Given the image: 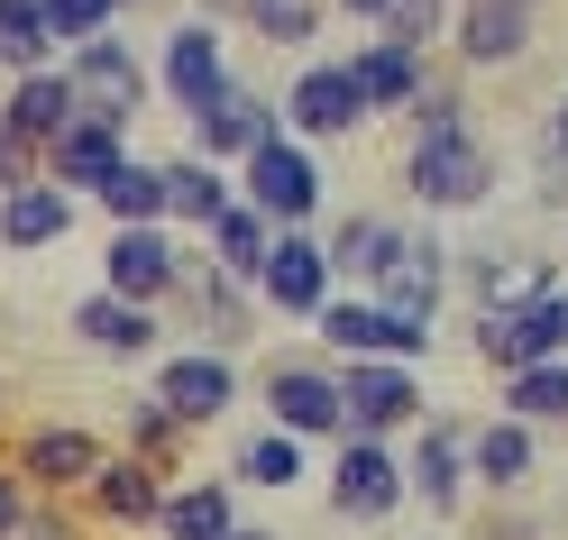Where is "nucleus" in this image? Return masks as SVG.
Here are the masks:
<instances>
[{"instance_id": "obj_24", "label": "nucleus", "mask_w": 568, "mask_h": 540, "mask_svg": "<svg viewBox=\"0 0 568 540\" xmlns=\"http://www.w3.org/2000/svg\"><path fill=\"white\" fill-rule=\"evenodd\" d=\"M83 120V101H74V74L64 64H47V74H19V83H0V129L10 137H28V147H55L64 129Z\"/></svg>"}, {"instance_id": "obj_43", "label": "nucleus", "mask_w": 568, "mask_h": 540, "mask_svg": "<svg viewBox=\"0 0 568 540\" xmlns=\"http://www.w3.org/2000/svg\"><path fill=\"white\" fill-rule=\"evenodd\" d=\"M322 10H339V19H358V28H385V10H395V0H322Z\"/></svg>"}, {"instance_id": "obj_47", "label": "nucleus", "mask_w": 568, "mask_h": 540, "mask_svg": "<svg viewBox=\"0 0 568 540\" xmlns=\"http://www.w3.org/2000/svg\"><path fill=\"white\" fill-rule=\"evenodd\" d=\"M0 412H10V385H0Z\"/></svg>"}, {"instance_id": "obj_29", "label": "nucleus", "mask_w": 568, "mask_h": 540, "mask_svg": "<svg viewBox=\"0 0 568 540\" xmlns=\"http://www.w3.org/2000/svg\"><path fill=\"white\" fill-rule=\"evenodd\" d=\"M230 202H239V174L202 165L193 147H184V156H165V230H193V238H202Z\"/></svg>"}, {"instance_id": "obj_25", "label": "nucleus", "mask_w": 568, "mask_h": 540, "mask_svg": "<svg viewBox=\"0 0 568 540\" xmlns=\"http://www.w3.org/2000/svg\"><path fill=\"white\" fill-rule=\"evenodd\" d=\"M83 513L111 522V531H156V513H165V477H156L148 458L111 449V458H101V477L83 486Z\"/></svg>"}, {"instance_id": "obj_13", "label": "nucleus", "mask_w": 568, "mask_h": 540, "mask_svg": "<svg viewBox=\"0 0 568 540\" xmlns=\"http://www.w3.org/2000/svg\"><path fill=\"white\" fill-rule=\"evenodd\" d=\"M413 503V486H404V458L385 449V440H339V467H331V513L339 522H358V531H376V522H395Z\"/></svg>"}, {"instance_id": "obj_23", "label": "nucleus", "mask_w": 568, "mask_h": 540, "mask_svg": "<svg viewBox=\"0 0 568 540\" xmlns=\"http://www.w3.org/2000/svg\"><path fill=\"white\" fill-rule=\"evenodd\" d=\"M449 275H458V257L440 247V230H413V247L395 257V275H385L367 303H385L395 320H422V330H432V320H440V303H449Z\"/></svg>"}, {"instance_id": "obj_34", "label": "nucleus", "mask_w": 568, "mask_h": 540, "mask_svg": "<svg viewBox=\"0 0 568 540\" xmlns=\"http://www.w3.org/2000/svg\"><path fill=\"white\" fill-rule=\"evenodd\" d=\"M505 421H523V430L568 421V357H541V367L505 376Z\"/></svg>"}, {"instance_id": "obj_10", "label": "nucleus", "mask_w": 568, "mask_h": 540, "mask_svg": "<svg viewBox=\"0 0 568 540\" xmlns=\"http://www.w3.org/2000/svg\"><path fill=\"white\" fill-rule=\"evenodd\" d=\"M284 137H303V147H322V137H358L367 129V101H358V83H348V64L339 55H312L294 83H284Z\"/></svg>"}, {"instance_id": "obj_27", "label": "nucleus", "mask_w": 568, "mask_h": 540, "mask_svg": "<svg viewBox=\"0 0 568 540\" xmlns=\"http://www.w3.org/2000/svg\"><path fill=\"white\" fill-rule=\"evenodd\" d=\"M120 165H129V137H120V129H101V120H74V129L47 147V184H64L74 202H92Z\"/></svg>"}, {"instance_id": "obj_4", "label": "nucleus", "mask_w": 568, "mask_h": 540, "mask_svg": "<svg viewBox=\"0 0 568 540\" xmlns=\"http://www.w3.org/2000/svg\"><path fill=\"white\" fill-rule=\"evenodd\" d=\"M165 312H184L193 320V348H221V357H239L247 339H257V294H247V284H230L221 266L202 257V247H184V284H174V303Z\"/></svg>"}, {"instance_id": "obj_6", "label": "nucleus", "mask_w": 568, "mask_h": 540, "mask_svg": "<svg viewBox=\"0 0 568 540\" xmlns=\"http://www.w3.org/2000/svg\"><path fill=\"white\" fill-rule=\"evenodd\" d=\"M156 92L174 101V111H211L221 92H239V74H230V38H221V19H174L165 28V55H156Z\"/></svg>"}, {"instance_id": "obj_19", "label": "nucleus", "mask_w": 568, "mask_h": 540, "mask_svg": "<svg viewBox=\"0 0 568 540\" xmlns=\"http://www.w3.org/2000/svg\"><path fill=\"white\" fill-rule=\"evenodd\" d=\"M64 330H74L92 357H120V367H156V357H165V312L120 303V294H83Z\"/></svg>"}, {"instance_id": "obj_37", "label": "nucleus", "mask_w": 568, "mask_h": 540, "mask_svg": "<svg viewBox=\"0 0 568 540\" xmlns=\"http://www.w3.org/2000/svg\"><path fill=\"white\" fill-rule=\"evenodd\" d=\"M184 440H193V430L174 421V412L156 404V394H148V404H129V440H120V449H129V458H148L156 477H174V458H184Z\"/></svg>"}, {"instance_id": "obj_22", "label": "nucleus", "mask_w": 568, "mask_h": 540, "mask_svg": "<svg viewBox=\"0 0 568 540\" xmlns=\"http://www.w3.org/2000/svg\"><path fill=\"white\" fill-rule=\"evenodd\" d=\"M404 486H413V503H432V522L458 513L468 503V421H449V412L422 421V440L404 458Z\"/></svg>"}, {"instance_id": "obj_44", "label": "nucleus", "mask_w": 568, "mask_h": 540, "mask_svg": "<svg viewBox=\"0 0 568 540\" xmlns=\"http://www.w3.org/2000/svg\"><path fill=\"white\" fill-rule=\"evenodd\" d=\"M247 10V0H202V19H239Z\"/></svg>"}, {"instance_id": "obj_42", "label": "nucleus", "mask_w": 568, "mask_h": 540, "mask_svg": "<svg viewBox=\"0 0 568 540\" xmlns=\"http://www.w3.org/2000/svg\"><path fill=\"white\" fill-rule=\"evenodd\" d=\"M19 540H83V531L64 522V503H28V522H19Z\"/></svg>"}, {"instance_id": "obj_9", "label": "nucleus", "mask_w": 568, "mask_h": 540, "mask_svg": "<svg viewBox=\"0 0 568 540\" xmlns=\"http://www.w3.org/2000/svg\"><path fill=\"white\" fill-rule=\"evenodd\" d=\"M101 449L83 421H38V430H19V449H10V467H19V486L38 495V503H64V495H83L92 477H101Z\"/></svg>"}, {"instance_id": "obj_2", "label": "nucleus", "mask_w": 568, "mask_h": 540, "mask_svg": "<svg viewBox=\"0 0 568 540\" xmlns=\"http://www.w3.org/2000/svg\"><path fill=\"white\" fill-rule=\"evenodd\" d=\"M239 202L257 211L266 230H312V221H322V156H312L303 137L275 129L266 147L239 165Z\"/></svg>"}, {"instance_id": "obj_1", "label": "nucleus", "mask_w": 568, "mask_h": 540, "mask_svg": "<svg viewBox=\"0 0 568 540\" xmlns=\"http://www.w3.org/2000/svg\"><path fill=\"white\" fill-rule=\"evenodd\" d=\"M404 193H413L422 211H477V202L495 193V137L477 129V111H458V120H413Z\"/></svg>"}, {"instance_id": "obj_26", "label": "nucleus", "mask_w": 568, "mask_h": 540, "mask_svg": "<svg viewBox=\"0 0 568 540\" xmlns=\"http://www.w3.org/2000/svg\"><path fill=\"white\" fill-rule=\"evenodd\" d=\"M83 221V202L64 184H28V193H0V247L10 257H38V247H64Z\"/></svg>"}, {"instance_id": "obj_3", "label": "nucleus", "mask_w": 568, "mask_h": 540, "mask_svg": "<svg viewBox=\"0 0 568 540\" xmlns=\"http://www.w3.org/2000/svg\"><path fill=\"white\" fill-rule=\"evenodd\" d=\"M64 74H74V101H83V120H101V129H138L148 120V92H156V74L138 64V47L129 38H92V47H74L64 55Z\"/></svg>"}, {"instance_id": "obj_40", "label": "nucleus", "mask_w": 568, "mask_h": 540, "mask_svg": "<svg viewBox=\"0 0 568 540\" xmlns=\"http://www.w3.org/2000/svg\"><path fill=\"white\" fill-rule=\"evenodd\" d=\"M28 184H47V156L28 147V137L0 129V193H28Z\"/></svg>"}, {"instance_id": "obj_31", "label": "nucleus", "mask_w": 568, "mask_h": 540, "mask_svg": "<svg viewBox=\"0 0 568 540\" xmlns=\"http://www.w3.org/2000/svg\"><path fill=\"white\" fill-rule=\"evenodd\" d=\"M266 247H275V230H266V221H257V211H247V202H230L221 221L202 230V257L221 266L230 284H247V294H257V266H266Z\"/></svg>"}, {"instance_id": "obj_32", "label": "nucleus", "mask_w": 568, "mask_h": 540, "mask_svg": "<svg viewBox=\"0 0 568 540\" xmlns=\"http://www.w3.org/2000/svg\"><path fill=\"white\" fill-rule=\"evenodd\" d=\"M101 211H111V230H165V165H148V156H129L111 184L92 193Z\"/></svg>"}, {"instance_id": "obj_21", "label": "nucleus", "mask_w": 568, "mask_h": 540, "mask_svg": "<svg viewBox=\"0 0 568 540\" xmlns=\"http://www.w3.org/2000/svg\"><path fill=\"white\" fill-rule=\"evenodd\" d=\"M322 247H331V275H339V284L376 294V284L395 275V257L413 247V230L395 221V211H348V221H331V230H322Z\"/></svg>"}, {"instance_id": "obj_5", "label": "nucleus", "mask_w": 568, "mask_h": 540, "mask_svg": "<svg viewBox=\"0 0 568 540\" xmlns=\"http://www.w3.org/2000/svg\"><path fill=\"white\" fill-rule=\"evenodd\" d=\"M312 330H322V357H331V367H348V357H395V367H422V357H432V330H422V320H395V312L367 303V294H331Z\"/></svg>"}, {"instance_id": "obj_14", "label": "nucleus", "mask_w": 568, "mask_h": 540, "mask_svg": "<svg viewBox=\"0 0 568 540\" xmlns=\"http://www.w3.org/2000/svg\"><path fill=\"white\" fill-rule=\"evenodd\" d=\"M468 330H477V357L495 376H523V367H541V357H568V284L541 294L531 312H477Z\"/></svg>"}, {"instance_id": "obj_46", "label": "nucleus", "mask_w": 568, "mask_h": 540, "mask_svg": "<svg viewBox=\"0 0 568 540\" xmlns=\"http://www.w3.org/2000/svg\"><path fill=\"white\" fill-rule=\"evenodd\" d=\"M101 10H111V19H120V10H138V0H101Z\"/></svg>"}, {"instance_id": "obj_35", "label": "nucleus", "mask_w": 568, "mask_h": 540, "mask_svg": "<svg viewBox=\"0 0 568 540\" xmlns=\"http://www.w3.org/2000/svg\"><path fill=\"white\" fill-rule=\"evenodd\" d=\"M322 0H247V10H239V28H247V38H266L275 55H303L312 38H322Z\"/></svg>"}, {"instance_id": "obj_38", "label": "nucleus", "mask_w": 568, "mask_h": 540, "mask_svg": "<svg viewBox=\"0 0 568 540\" xmlns=\"http://www.w3.org/2000/svg\"><path fill=\"white\" fill-rule=\"evenodd\" d=\"M449 10H458V0H395L376 38H395V47H413V55H432V47L449 38Z\"/></svg>"}, {"instance_id": "obj_18", "label": "nucleus", "mask_w": 568, "mask_h": 540, "mask_svg": "<svg viewBox=\"0 0 568 540\" xmlns=\"http://www.w3.org/2000/svg\"><path fill=\"white\" fill-rule=\"evenodd\" d=\"M339 64H348V83H358L367 120H413V101L432 92V55H413V47H395V38H358Z\"/></svg>"}, {"instance_id": "obj_36", "label": "nucleus", "mask_w": 568, "mask_h": 540, "mask_svg": "<svg viewBox=\"0 0 568 540\" xmlns=\"http://www.w3.org/2000/svg\"><path fill=\"white\" fill-rule=\"evenodd\" d=\"M239 477H247V486H266V495H284V486H303V477H312V449L294 440V430H257V440L239 449Z\"/></svg>"}, {"instance_id": "obj_16", "label": "nucleus", "mask_w": 568, "mask_h": 540, "mask_svg": "<svg viewBox=\"0 0 568 540\" xmlns=\"http://www.w3.org/2000/svg\"><path fill=\"white\" fill-rule=\"evenodd\" d=\"M531 19H541V10H523V0H458V10H449L458 74H505V64H523L531 55Z\"/></svg>"}, {"instance_id": "obj_41", "label": "nucleus", "mask_w": 568, "mask_h": 540, "mask_svg": "<svg viewBox=\"0 0 568 540\" xmlns=\"http://www.w3.org/2000/svg\"><path fill=\"white\" fill-rule=\"evenodd\" d=\"M28 503H38V495L19 486V467H0V540H19V522H28Z\"/></svg>"}, {"instance_id": "obj_20", "label": "nucleus", "mask_w": 568, "mask_h": 540, "mask_svg": "<svg viewBox=\"0 0 568 540\" xmlns=\"http://www.w3.org/2000/svg\"><path fill=\"white\" fill-rule=\"evenodd\" d=\"M275 129H284V111H275L266 92H247V83H239V92L211 101V111H193V156H202V165H221V174H239Z\"/></svg>"}, {"instance_id": "obj_45", "label": "nucleus", "mask_w": 568, "mask_h": 540, "mask_svg": "<svg viewBox=\"0 0 568 540\" xmlns=\"http://www.w3.org/2000/svg\"><path fill=\"white\" fill-rule=\"evenodd\" d=\"M230 540H275V531H257V522H239V531H230Z\"/></svg>"}, {"instance_id": "obj_12", "label": "nucleus", "mask_w": 568, "mask_h": 540, "mask_svg": "<svg viewBox=\"0 0 568 540\" xmlns=\"http://www.w3.org/2000/svg\"><path fill=\"white\" fill-rule=\"evenodd\" d=\"M148 394L184 430H211V421H230V404H239V357H221V348H165Z\"/></svg>"}, {"instance_id": "obj_8", "label": "nucleus", "mask_w": 568, "mask_h": 540, "mask_svg": "<svg viewBox=\"0 0 568 540\" xmlns=\"http://www.w3.org/2000/svg\"><path fill=\"white\" fill-rule=\"evenodd\" d=\"M266 412L275 430H294V440H348V412H339V367L331 357H275L266 367Z\"/></svg>"}, {"instance_id": "obj_28", "label": "nucleus", "mask_w": 568, "mask_h": 540, "mask_svg": "<svg viewBox=\"0 0 568 540\" xmlns=\"http://www.w3.org/2000/svg\"><path fill=\"white\" fill-rule=\"evenodd\" d=\"M531 467H541V430H523V421H505V412L468 430V486H486V495H523Z\"/></svg>"}, {"instance_id": "obj_39", "label": "nucleus", "mask_w": 568, "mask_h": 540, "mask_svg": "<svg viewBox=\"0 0 568 540\" xmlns=\"http://www.w3.org/2000/svg\"><path fill=\"white\" fill-rule=\"evenodd\" d=\"M38 10H47L55 55H74V47H92V38H111V10H101V0H38Z\"/></svg>"}, {"instance_id": "obj_11", "label": "nucleus", "mask_w": 568, "mask_h": 540, "mask_svg": "<svg viewBox=\"0 0 568 540\" xmlns=\"http://www.w3.org/2000/svg\"><path fill=\"white\" fill-rule=\"evenodd\" d=\"M339 294V275H331V247L322 230H275L266 247V266H257V303L284 312V320H322V303Z\"/></svg>"}, {"instance_id": "obj_48", "label": "nucleus", "mask_w": 568, "mask_h": 540, "mask_svg": "<svg viewBox=\"0 0 568 540\" xmlns=\"http://www.w3.org/2000/svg\"><path fill=\"white\" fill-rule=\"evenodd\" d=\"M523 10H541V0H523Z\"/></svg>"}, {"instance_id": "obj_7", "label": "nucleus", "mask_w": 568, "mask_h": 540, "mask_svg": "<svg viewBox=\"0 0 568 540\" xmlns=\"http://www.w3.org/2000/svg\"><path fill=\"white\" fill-rule=\"evenodd\" d=\"M339 412H348V440H395V430L422 421V367L348 357V367H339Z\"/></svg>"}, {"instance_id": "obj_15", "label": "nucleus", "mask_w": 568, "mask_h": 540, "mask_svg": "<svg viewBox=\"0 0 568 540\" xmlns=\"http://www.w3.org/2000/svg\"><path fill=\"white\" fill-rule=\"evenodd\" d=\"M174 284H184V238L174 230H111V247H101V294L165 312Z\"/></svg>"}, {"instance_id": "obj_30", "label": "nucleus", "mask_w": 568, "mask_h": 540, "mask_svg": "<svg viewBox=\"0 0 568 540\" xmlns=\"http://www.w3.org/2000/svg\"><path fill=\"white\" fill-rule=\"evenodd\" d=\"M156 531H165V540H230V531H239V495H230V477H184V486H165Z\"/></svg>"}, {"instance_id": "obj_33", "label": "nucleus", "mask_w": 568, "mask_h": 540, "mask_svg": "<svg viewBox=\"0 0 568 540\" xmlns=\"http://www.w3.org/2000/svg\"><path fill=\"white\" fill-rule=\"evenodd\" d=\"M47 64H64L55 38H47V10H38V0H0V83L47 74Z\"/></svg>"}, {"instance_id": "obj_17", "label": "nucleus", "mask_w": 568, "mask_h": 540, "mask_svg": "<svg viewBox=\"0 0 568 540\" xmlns=\"http://www.w3.org/2000/svg\"><path fill=\"white\" fill-rule=\"evenodd\" d=\"M458 275H468L477 312H531L541 294H559V257L550 247H477V257H458Z\"/></svg>"}]
</instances>
